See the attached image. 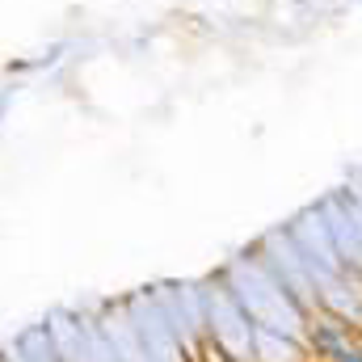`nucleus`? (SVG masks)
<instances>
[{
	"label": "nucleus",
	"mask_w": 362,
	"mask_h": 362,
	"mask_svg": "<svg viewBox=\"0 0 362 362\" xmlns=\"http://www.w3.org/2000/svg\"><path fill=\"white\" fill-rule=\"evenodd\" d=\"M325 362H362V341H358V337H350L341 350H333Z\"/></svg>",
	"instance_id": "obj_1"
},
{
	"label": "nucleus",
	"mask_w": 362,
	"mask_h": 362,
	"mask_svg": "<svg viewBox=\"0 0 362 362\" xmlns=\"http://www.w3.org/2000/svg\"><path fill=\"white\" fill-rule=\"evenodd\" d=\"M358 341H362V337H358Z\"/></svg>",
	"instance_id": "obj_2"
}]
</instances>
